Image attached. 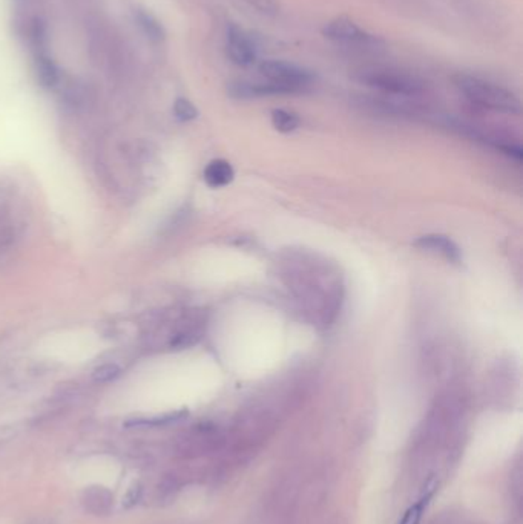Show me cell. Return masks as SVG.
I'll return each mask as SVG.
<instances>
[{
    "label": "cell",
    "mask_w": 523,
    "mask_h": 524,
    "mask_svg": "<svg viewBox=\"0 0 523 524\" xmlns=\"http://www.w3.org/2000/svg\"><path fill=\"white\" fill-rule=\"evenodd\" d=\"M120 374H122V368L115 364H103L94 370L93 379L97 384H109V382L117 380Z\"/></svg>",
    "instance_id": "9a60e30c"
},
{
    "label": "cell",
    "mask_w": 523,
    "mask_h": 524,
    "mask_svg": "<svg viewBox=\"0 0 523 524\" xmlns=\"http://www.w3.org/2000/svg\"><path fill=\"white\" fill-rule=\"evenodd\" d=\"M367 86L398 95H416L422 90V85L415 77L393 69H362L358 77Z\"/></svg>",
    "instance_id": "7a4b0ae2"
},
{
    "label": "cell",
    "mask_w": 523,
    "mask_h": 524,
    "mask_svg": "<svg viewBox=\"0 0 523 524\" xmlns=\"http://www.w3.org/2000/svg\"><path fill=\"white\" fill-rule=\"evenodd\" d=\"M259 73L266 77L267 82L284 86L291 94L304 90L314 80L310 70L283 60H264L259 65Z\"/></svg>",
    "instance_id": "3957f363"
},
{
    "label": "cell",
    "mask_w": 523,
    "mask_h": 524,
    "mask_svg": "<svg viewBox=\"0 0 523 524\" xmlns=\"http://www.w3.org/2000/svg\"><path fill=\"white\" fill-rule=\"evenodd\" d=\"M17 2H22V0H17Z\"/></svg>",
    "instance_id": "d6986e66"
},
{
    "label": "cell",
    "mask_w": 523,
    "mask_h": 524,
    "mask_svg": "<svg viewBox=\"0 0 523 524\" xmlns=\"http://www.w3.org/2000/svg\"><path fill=\"white\" fill-rule=\"evenodd\" d=\"M142 496H143V489L138 485V483H135V485L130 486L129 491L126 492V496L123 498V508L133 509L134 506L138 505L140 500H142Z\"/></svg>",
    "instance_id": "ac0fdd59"
},
{
    "label": "cell",
    "mask_w": 523,
    "mask_h": 524,
    "mask_svg": "<svg viewBox=\"0 0 523 524\" xmlns=\"http://www.w3.org/2000/svg\"><path fill=\"white\" fill-rule=\"evenodd\" d=\"M135 20L137 25L142 28V31L146 34L147 38L154 40V42H162V40H165V28L152 14L145 11V9H138L135 13Z\"/></svg>",
    "instance_id": "30bf717a"
},
{
    "label": "cell",
    "mask_w": 523,
    "mask_h": 524,
    "mask_svg": "<svg viewBox=\"0 0 523 524\" xmlns=\"http://www.w3.org/2000/svg\"><path fill=\"white\" fill-rule=\"evenodd\" d=\"M415 246L425 251H431V253L444 256L445 259L455 262V264H459L462 261L460 248L456 246V243H452L448 236L444 235L420 236L415 243Z\"/></svg>",
    "instance_id": "52a82bcc"
},
{
    "label": "cell",
    "mask_w": 523,
    "mask_h": 524,
    "mask_svg": "<svg viewBox=\"0 0 523 524\" xmlns=\"http://www.w3.org/2000/svg\"><path fill=\"white\" fill-rule=\"evenodd\" d=\"M455 83L460 93L475 105L497 110V112H520V100L505 88L487 82V80H482L479 77L465 74L457 75L455 78Z\"/></svg>",
    "instance_id": "6da1fadb"
},
{
    "label": "cell",
    "mask_w": 523,
    "mask_h": 524,
    "mask_svg": "<svg viewBox=\"0 0 523 524\" xmlns=\"http://www.w3.org/2000/svg\"><path fill=\"white\" fill-rule=\"evenodd\" d=\"M36 74L38 83L48 89L54 88L60 80L58 68L46 53L36 54Z\"/></svg>",
    "instance_id": "9c48e42d"
},
{
    "label": "cell",
    "mask_w": 523,
    "mask_h": 524,
    "mask_svg": "<svg viewBox=\"0 0 523 524\" xmlns=\"http://www.w3.org/2000/svg\"><path fill=\"white\" fill-rule=\"evenodd\" d=\"M246 2L266 16H276L279 13L278 0H246Z\"/></svg>",
    "instance_id": "e0dca14e"
},
{
    "label": "cell",
    "mask_w": 523,
    "mask_h": 524,
    "mask_svg": "<svg viewBox=\"0 0 523 524\" xmlns=\"http://www.w3.org/2000/svg\"><path fill=\"white\" fill-rule=\"evenodd\" d=\"M235 172L230 163L226 159H214L210 161L204 169V179L210 187H224L232 183Z\"/></svg>",
    "instance_id": "ba28073f"
},
{
    "label": "cell",
    "mask_w": 523,
    "mask_h": 524,
    "mask_svg": "<svg viewBox=\"0 0 523 524\" xmlns=\"http://www.w3.org/2000/svg\"><path fill=\"white\" fill-rule=\"evenodd\" d=\"M324 37L333 40V42L343 43H371L375 42V37L361 29L353 20L347 17H338L330 20L323 28Z\"/></svg>",
    "instance_id": "5b68a950"
},
{
    "label": "cell",
    "mask_w": 523,
    "mask_h": 524,
    "mask_svg": "<svg viewBox=\"0 0 523 524\" xmlns=\"http://www.w3.org/2000/svg\"><path fill=\"white\" fill-rule=\"evenodd\" d=\"M299 118L296 114L289 112L286 109H275L271 112V125L278 130V132L283 134H289L294 132L295 129H298L299 126Z\"/></svg>",
    "instance_id": "7c38bea8"
},
{
    "label": "cell",
    "mask_w": 523,
    "mask_h": 524,
    "mask_svg": "<svg viewBox=\"0 0 523 524\" xmlns=\"http://www.w3.org/2000/svg\"><path fill=\"white\" fill-rule=\"evenodd\" d=\"M174 114L180 122H192V120L198 117V109L187 98L180 97L174 103Z\"/></svg>",
    "instance_id": "5bb4252c"
},
{
    "label": "cell",
    "mask_w": 523,
    "mask_h": 524,
    "mask_svg": "<svg viewBox=\"0 0 523 524\" xmlns=\"http://www.w3.org/2000/svg\"><path fill=\"white\" fill-rule=\"evenodd\" d=\"M187 414L186 411H177V412H169V414H163V416H157V417H150V419H134V420H128L125 423L126 428H150V426H166L170 425V423H175L178 420L183 419Z\"/></svg>",
    "instance_id": "8fae6325"
},
{
    "label": "cell",
    "mask_w": 523,
    "mask_h": 524,
    "mask_svg": "<svg viewBox=\"0 0 523 524\" xmlns=\"http://www.w3.org/2000/svg\"><path fill=\"white\" fill-rule=\"evenodd\" d=\"M227 56L230 62L238 66H250L257 60V48L254 40L247 36L243 29L237 25H230L227 28Z\"/></svg>",
    "instance_id": "277c9868"
},
{
    "label": "cell",
    "mask_w": 523,
    "mask_h": 524,
    "mask_svg": "<svg viewBox=\"0 0 523 524\" xmlns=\"http://www.w3.org/2000/svg\"><path fill=\"white\" fill-rule=\"evenodd\" d=\"M227 94L232 98L247 100L269 95H286L291 93L287 88L267 82V80L266 82H246V80H238V82L229 83Z\"/></svg>",
    "instance_id": "8992f818"
},
{
    "label": "cell",
    "mask_w": 523,
    "mask_h": 524,
    "mask_svg": "<svg viewBox=\"0 0 523 524\" xmlns=\"http://www.w3.org/2000/svg\"><path fill=\"white\" fill-rule=\"evenodd\" d=\"M29 38H31V43L36 49V54L38 53H46L45 46H46V26L40 19H34L31 28H29Z\"/></svg>",
    "instance_id": "4fadbf2b"
},
{
    "label": "cell",
    "mask_w": 523,
    "mask_h": 524,
    "mask_svg": "<svg viewBox=\"0 0 523 524\" xmlns=\"http://www.w3.org/2000/svg\"><path fill=\"white\" fill-rule=\"evenodd\" d=\"M428 498H430V496L422 497L418 503H415L413 506H410L407 509V512L404 513V517H402L399 524H419L420 518H422V513H424V509L427 506Z\"/></svg>",
    "instance_id": "2e32d148"
}]
</instances>
